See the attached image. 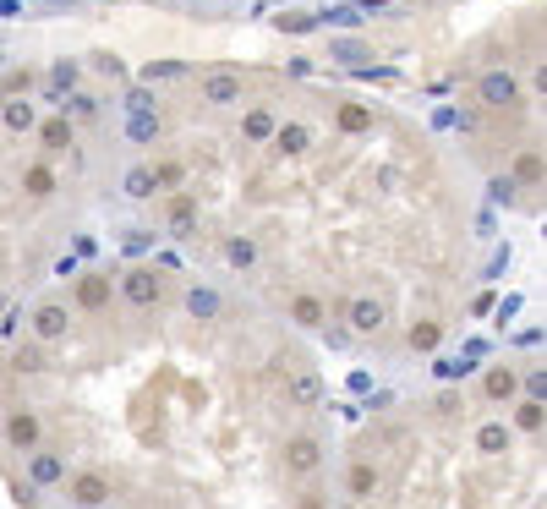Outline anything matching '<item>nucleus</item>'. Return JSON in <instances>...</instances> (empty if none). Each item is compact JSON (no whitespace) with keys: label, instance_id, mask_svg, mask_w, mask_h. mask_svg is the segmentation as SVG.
Returning a JSON list of instances; mask_svg holds the SVG:
<instances>
[{"label":"nucleus","instance_id":"1","mask_svg":"<svg viewBox=\"0 0 547 509\" xmlns=\"http://www.w3.org/2000/svg\"><path fill=\"white\" fill-rule=\"evenodd\" d=\"M33 482H61V460H33Z\"/></svg>","mask_w":547,"mask_h":509},{"label":"nucleus","instance_id":"2","mask_svg":"<svg viewBox=\"0 0 547 509\" xmlns=\"http://www.w3.org/2000/svg\"><path fill=\"white\" fill-rule=\"evenodd\" d=\"M44 137H50V148H66V137H72V132H66V121H50V132H44Z\"/></svg>","mask_w":547,"mask_h":509}]
</instances>
